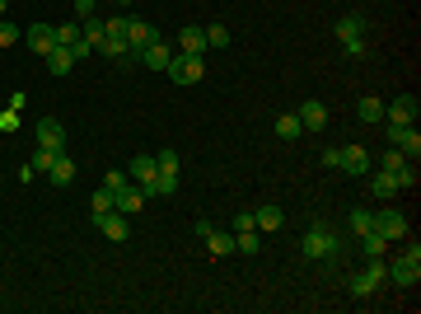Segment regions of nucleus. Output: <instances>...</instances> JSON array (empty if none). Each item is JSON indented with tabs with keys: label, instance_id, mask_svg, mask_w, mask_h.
<instances>
[{
	"label": "nucleus",
	"instance_id": "42",
	"mask_svg": "<svg viewBox=\"0 0 421 314\" xmlns=\"http://www.w3.org/2000/svg\"><path fill=\"white\" fill-rule=\"evenodd\" d=\"M70 52H75V61H85V56H89V52H94V43H89V38H85V33H80V38H75V43H70Z\"/></svg>",
	"mask_w": 421,
	"mask_h": 314
},
{
	"label": "nucleus",
	"instance_id": "37",
	"mask_svg": "<svg viewBox=\"0 0 421 314\" xmlns=\"http://www.w3.org/2000/svg\"><path fill=\"white\" fill-rule=\"evenodd\" d=\"M234 248L239 253H257V230H234Z\"/></svg>",
	"mask_w": 421,
	"mask_h": 314
},
{
	"label": "nucleus",
	"instance_id": "31",
	"mask_svg": "<svg viewBox=\"0 0 421 314\" xmlns=\"http://www.w3.org/2000/svg\"><path fill=\"white\" fill-rule=\"evenodd\" d=\"M112 197H117V192H112V188H99V192H94V197H89V211H94V216L112 211Z\"/></svg>",
	"mask_w": 421,
	"mask_h": 314
},
{
	"label": "nucleus",
	"instance_id": "41",
	"mask_svg": "<svg viewBox=\"0 0 421 314\" xmlns=\"http://www.w3.org/2000/svg\"><path fill=\"white\" fill-rule=\"evenodd\" d=\"M122 183H132V179H127V169H108V179H103V188H112V192H117Z\"/></svg>",
	"mask_w": 421,
	"mask_h": 314
},
{
	"label": "nucleus",
	"instance_id": "15",
	"mask_svg": "<svg viewBox=\"0 0 421 314\" xmlns=\"http://www.w3.org/2000/svg\"><path fill=\"white\" fill-rule=\"evenodd\" d=\"M299 122H304V132H323L328 127V108L319 99H304L299 103Z\"/></svg>",
	"mask_w": 421,
	"mask_h": 314
},
{
	"label": "nucleus",
	"instance_id": "22",
	"mask_svg": "<svg viewBox=\"0 0 421 314\" xmlns=\"http://www.w3.org/2000/svg\"><path fill=\"white\" fill-rule=\"evenodd\" d=\"M47 179H52L56 188H66V183H75V159H66V155H56V164L47 169Z\"/></svg>",
	"mask_w": 421,
	"mask_h": 314
},
{
	"label": "nucleus",
	"instance_id": "14",
	"mask_svg": "<svg viewBox=\"0 0 421 314\" xmlns=\"http://www.w3.org/2000/svg\"><path fill=\"white\" fill-rule=\"evenodd\" d=\"M23 43L33 47V56H47L56 47V28H52V23H33V28L23 33Z\"/></svg>",
	"mask_w": 421,
	"mask_h": 314
},
{
	"label": "nucleus",
	"instance_id": "10",
	"mask_svg": "<svg viewBox=\"0 0 421 314\" xmlns=\"http://www.w3.org/2000/svg\"><path fill=\"white\" fill-rule=\"evenodd\" d=\"M150 43H159V28L145 19H132V28H127V47H132V56H141Z\"/></svg>",
	"mask_w": 421,
	"mask_h": 314
},
{
	"label": "nucleus",
	"instance_id": "30",
	"mask_svg": "<svg viewBox=\"0 0 421 314\" xmlns=\"http://www.w3.org/2000/svg\"><path fill=\"white\" fill-rule=\"evenodd\" d=\"M375 197H384V202H388V197H398V183H393V174H384V169L375 174Z\"/></svg>",
	"mask_w": 421,
	"mask_h": 314
},
{
	"label": "nucleus",
	"instance_id": "21",
	"mask_svg": "<svg viewBox=\"0 0 421 314\" xmlns=\"http://www.w3.org/2000/svg\"><path fill=\"white\" fill-rule=\"evenodd\" d=\"M94 52H103L108 61H136L132 47H127V38H99V47H94Z\"/></svg>",
	"mask_w": 421,
	"mask_h": 314
},
{
	"label": "nucleus",
	"instance_id": "39",
	"mask_svg": "<svg viewBox=\"0 0 421 314\" xmlns=\"http://www.w3.org/2000/svg\"><path fill=\"white\" fill-rule=\"evenodd\" d=\"M75 38H80V19H75V23H61V28H56V43H61V47H70Z\"/></svg>",
	"mask_w": 421,
	"mask_h": 314
},
{
	"label": "nucleus",
	"instance_id": "7",
	"mask_svg": "<svg viewBox=\"0 0 421 314\" xmlns=\"http://www.w3.org/2000/svg\"><path fill=\"white\" fill-rule=\"evenodd\" d=\"M417 112H421L417 94H398L393 103H384V122H393V127H407V122H417Z\"/></svg>",
	"mask_w": 421,
	"mask_h": 314
},
{
	"label": "nucleus",
	"instance_id": "3",
	"mask_svg": "<svg viewBox=\"0 0 421 314\" xmlns=\"http://www.w3.org/2000/svg\"><path fill=\"white\" fill-rule=\"evenodd\" d=\"M388 281H398V286H417L421 281V244L417 239L407 244V253L398 263H388Z\"/></svg>",
	"mask_w": 421,
	"mask_h": 314
},
{
	"label": "nucleus",
	"instance_id": "13",
	"mask_svg": "<svg viewBox=\"0 0 421 314\" xmlns=\"http://www.w3.org/2000/svg\"><path fill=\"white\" fill-rule=\"evenodd\" d=\"M112 206H117L122 216H136V211L145 206V188H141V183H136V188H132V183H122V188H117V197H112Z\"/></svg>",
	"mask_w": 421,
	"mask_h": 314
},
{
	"label": "nucleus",
	"instance_id": "24",
	"mask_svg": "<svg viewBox=\"0 0 421 314\" xmlns=\"http://www.w3.org/2000/svg\"><path fill=\"white\" fill-rule=\"evenodd\" d=\"M356 117H361V122H384V103H379L375 94H366V99L356 103Z\"/></svg>",
	"mask_w": 421,
	"mask_h": 314
},
{
	"label": "nucleus",
	"instance_id": "4",
	"mask_svg": "<svg viewBox=\"0 0 421 314\" xmlns=\"http://www.w3.org/2000/svg\"><path fill=\"white\" fill-rule=\"evenodd\" d=\"M384 281H388V263L370 258V268L351 277V295H356V300H370V295H375L379 286H384Z\"/></svg>",
	"mask_w": 421,
	"mask_h": 314
},
{
	"label": "nucleus",
	"instance_id": "23",
	"mask_svg": "<svg viewBox=\"0 0 421 314\" xmlns=\"http://www.w3.org/2000/svg\"><path fill=\"white\" fill-rule=\"evenodd\" d=\"M150 192H155V197H174V192H178V174H169V169H159V174H155V183L145 188V197H150Z\"/></svg>",
	"mask_w": 421,
	"mask_h": 314
},
{
	"label": "nucleus",
	"instance_id": "29",
	"mask_svg": "<svg viewBox=\"0 0 421 314\" xmlns=\"http://www.w3.org/2000/svg\"><path fill=\"white\" fill-rule=\"evenodd\" d=\"M127 28H132V19H127V14H112V19H103V38H127Z\"/></svg>",
	"mask_w": 421,
	"mask_h": 314
},
{
	"label": "nucleus",
	"instance_id": "18",
	"mask_svg": "<svg viewBox=\"0 0 421 314\" xmlns=\"http://www.w3.org/2000/svg\"><path fill=\"white\" fill-rule=\"evenodd\" d=\"M141 61H145L150 70H169V61H174V47H169L164 38H159V43H150V47L141 52Z\"/></svg>",
	"mask_w": 421,
	"mask_h": 314
},
{
	"label": "nucleus",
	"instance_id": "1",
	"mask_svg": "<svg viewBox=\"0 0 421 314\" xmlns=\"http://www.w3.org/2000/svg\"><path fill=\"white\" fill-rule=\"evenodd\" d=\"M342 239L328 230V221H314L309 230H304V239H299V258L304 263H342Z\"/></svg>",
	"mask_w": 421,
	"mask_h": 314
},
{
	"label": "nucleus",
	"instance_id": "26",
	"mask_svg": "<svg viewBox=\"0 0 421 314\" xmlns=\"http://www.w3.org/2000/svg\"><path fill=\"white\" fill-rule=\"evenodd\" d=\"M361 248H366V258H384V253H388V239L379 235V230H366V235H361Z\"/></svg>",
	"mask_w": 421,
	"mask_h": 314
},
{
	"label": "nucleus",
	"instance_id": "17",
	"mask_svg": "<svg viewBox=\"0 0 421 314\" xmlns=\"http://www.w3.org/2000/svg\"><path fill=\"white\" fill-rule=\"evenodd\" d=\"M43 61H47V70H52V75H70V70H75V52H70V47H61V43H56Z\"/></svg>",
	"mask_w": 421,
	"mask_h": 314
},
{
	"label": "nucleus",
	"instance_id": "19",
	"mask_svg": "<svg viewBox=\"0 0 421 314\" xmlns=\"http://www.w3.org/2000/svg\"><path fill=\"white\" fill-rule=\"evenodd\" d=\"M178 52H188V56H201L206 52V28H183V33H178Z\"/></svg>",
	"mask_w": 421,
	"mask_h": 314
},
{
	"label": "nucleus",
	"instance_id": "11",
	"mask_svg": "<svg viewBox=\"0 0 421 314\" xmlns=\"http://www.w3.org/2000/svg\"><path fill=\"white\" fill-rule=\"evenodd\" d=\"M38 146L66 150V127H61V117H43V122H38Z\"/></svg>",
	"mask_w": 421,
	"mask_h": 314
},
{
	"label": "nucleus",
	"instance_id": "48",
	"mask_svg": "<svg viewBox=\"0 0 421 314\" xmlns=\"http://www.w3.org/2000/svg\"><path fill=\"white\" fill-rule=\"evenodd\" d=\"M117 5H132V0H117Z\"/></svg>",
	"mask_w": 421,
	"mask_h": 314
},
{
	"label": "nucleus",
	"instance_id": "27",
	"mask_svg": "<svg viewBox=\"0 0 421 314\" xmlns=\"http://www.w3.org/2000/svg\"><path fill=\"white\" fill-rule=\"evenodd\" d=\"M206 244H210V253H215V258H230V253H234V235H225V230H210Z\"/></svg>",
	"mask_w": 421,
	"mask_h": 314
},
{
	"label": "nucleus",
	"instance_id": "49",
	"mask_svg": "<svg viewBox=\"0 0 421 314\" xmlns=\"http://www.w3.org/2000/svg\"><path fill=\"white\" fill-rule=\"evenodd\" d=\"M0 10H5V0H0Z\"/></svg>",
	"mask_w": 421,
	"mask_h": 314
},
{
	"label": "nucleus",
	"instance_id": "8",
	"mask_svg": "<svg viewBox=\"0 0 421 314\" xmlns=\"http://www.w3.org/2000/svg\"><path fill=\"white\" fill-rule=\"evenodd\" d=\"M342 174H356V179H366V174H375V155H370L366 146H342Z\"/></svg>",
	"mask_w": 421,
	"mask_h": 314
},
{
	"label": "nucleus",
	"instance_id": "34",
	"mask_svg": "<svg viewBox=\"0 0 421 314\" xmlns=\"http://www.w3.org/2000/svg\"><path fill=\"white\" fill-rule=\"evenodd\" d=\"M80 33H85L89 43L99 47V38H103V19H99V14H89V19H80Z\"/></svg>",
	"mask_w": 421,
	"mask_h": 314
},
{
	"label": "nucleus",
	"instance_id": "38",
	"mask_svg": "<svg viewBox=\"0 0 421 314\" xmlns=\"http://www.w3.org/2000/svg\"><path fill=\"white\" fill-rule=\"evenodd\" d=\"M14 43H23V33L14 28L10 19H0V47H14Z\"/></svg>",
	"mask_w": 421,
	"mask_h": 314
},
{
	"label": "nucleus",
	"instance_id": "35",
	"mask_svg": "<svg viewBox=\"0 0 421 314\" xmlns=\"http://www.w3.org/2000/svg\"><path fill=\"white\" fill-rule=\"evenodd\" d=\"M206 47H220L225 52V47H230V28H225V23H210L206 28Z\"/></svg>",
	"mask_w": 421,
	"mask_h": 314
},
{
	"label": "nucleus",
	"instance_id": "36",
	"mask_svg": "<svg viewBox=\"0 0 421 314\" xmlns=\"http://www.w3.org/2000/svg\"><path fill=\"white\" fill-rule=\"evenodd\" d=\"M403 164H407V155H403L398 146H393V150H384V159H379V169H384V174H398Z\"/></svg>",
	"mask_w": 421,
	"mask_h": 314
},
{
	"label": "nucleus",
	"instance_id": "45",
	"mask_svg": "<svg viewBox=\"0 0 421 314\" xmlns=\"http://www.w3.org/2000/svg\"><path fill=\"white\" fill-rule=\"evenodd\" d=\"M323 164L337 169V164H342V150H337V146H333V150H323Z\"/></svg>",
	"mask_w": 421,
	"mask_h": 314
},
{
	"label": "nucleus",
	"instance_id": "20",
	"mask_svg": "<svg viewBox=\"0 0 421 314\" xmlns=\"http://www.w3.org/2000/svg\"><path fill=\"white\" fill-rule=\"evenodd\" d=\"M253 225H262V230H281V225H286V211H281L277 202H262L253 211Z\"/></svg>",
	"mask_w": 421,
	"mask_h": 314
},
{
	"label": "nucleus",
	"instance_id": "2",
	"mask_svg": "<svg viewBox=\"0 0 421 314\" xmlns=\"http://www.w3.org/2000/svg\"><path fill=\"white\" fill-rule=\"evenodd\" d=\"M366 28L370 23L361 14H342L337 19V43L346 47V56H366Z\"/></svg>",
	"mask_w": 421,
	"mask_h": 314
},
{
	"label": "nucleus",
	"instance_id": "25",
	"mask_svg": "<svg viewBox=\"0 0 421 314\" xmlns=\"http://www.w3.org/2000/svg\"><path fill=\"white\" fill-rule=\"evenodd\" d=\"M299 132H304V122H299V112H281V117H277V136H281V141H295Z\"/></svg>",
	"mask_w": 421,
	"mask_h": 314
},
{
	"label": "nucleus",
	"instance_id": "44",
	"mask_svg": "<svg viewBox=\"0 0 421 314\" xmlns=\"http://www.w3.org/2000/svg\"><path fill=\"white\" fill-rule=\"evenodd\" d=\"M230 225H234V230H257V225H253V211H239Z\"/></svg>",
	"mask_w": 421,
	"mask_h": 314
},
{
	"label": "nucleus",
	"instance_id": "46",
	"mask_svg": "<svg viewBox=\"0 0 421 314\" xmlns=\"http://www.w3.org/2000/svg\"><path fill=\"white\" fill-rule=\"evenodd\" d=\"M94 14V0H75V19H89Z\"/></svg>",
	"mask_w": 421,
	"mask_h": 314
},
{
	"label": "nucleus",
	"instance_id": "28",
	"mask_svg": "<svg viewBox=\"0 0 421 314\" xmlns=\"http://www.w3.org/2000/svg\"><path fill=\"white\" fill-rule=\"evenodd\" d=\"M346 225H351V235H366V230H375V211H366V206H356V211L346 216Z\"/></svg>",
	"mask_w": 421,
	"mask_h": 314
},
{
	"label": "nucleus",
	"instance_id": "40",
	"mask_svg": "<svg viewBox=\"0 0 421 314\" xmlns=\"http://www.w3.org/2000/svg\"><path fill=\"white\" fill-rule=\"evenodd\" d=\"M155 164L169 169V174H178V150H155Z\"/></svg>",
	"mask_w": 421,
	"mask_h": 314
},
{
	"label": "nucleus",
	"instance_id": "9",
	"mask_svg": "<svg viewBox=\"0 0 421 314\" xmlns=\"http://www.w3.org/2000/svg\"><path fill=\"white\" fill-rule=\"evenodd\" d=\"M94 225L103 230V239H112V244H122L127 235H132V225H127V216L112 206V211H103V216H94Z\"/></svg>",
	"mask_w": 421,
	"mask_h": 314
},
{
	"label": "nucleus",
	"instance_id": "43",
	"mask_svg": "<svg viewBox=\"0 0 421 314\" xmlns=\"http://www.w3.org/2000/svg\"><path fill=\"white\" fill-rule=\"evenodd\" d=\"M0 132H5V136H10V132H19V112H0Z\"/></svg>",
	"mask_w": 421,
	"mask_h": 314
},
{
	"label": "nucleus",
	"instance_id": "47",
	"mask_svg": "<svg viewBox=\"0 0 421 314\" xmlns=\"http://www.w3.org/2000/svg\"><path fill=\"white\" fill-rule=\"evenodd\" d=\"M23 103H28V94H23V90H14V94H10V108H14V112H23Z\"/></svg>",
	"mask_w": 421,
	"mask_h": 314
},
{
	"label": "nucleus",
	"instance_id": "32",
	"mask_svg": "<svg viewBox=\"0 0 421 314\" xmlns=\"http://www.w3.org/2000/svg\"><path fill=\"white\" fill-rule=\"evenodd\" d=\"M393 183H398V192H412V188H417V164L407 159V164H403L398 174H393Z\"/></svg>",
	"mask_w": 421,
	"mask_h": 314
},
{
	"label": "nucleus",
	"instance_id": "5",
	"mask_svg": "<svg viewBox=\"0 0 421 314\" xmlns=\"http://www.w3.org/2000/svg\"><path fill=\"white\" fill-rule=\"evenodd\" d=\"M201 75H206V61H201V56L174 52V61H169V80H174V85H197Z\"/></svg>",
	"mask_w": 421,
	"mask_h": 314
},
{
	"label": "nucleus",
	"instance_id": "6",
	"mask_svg": "<svg viewBox=\"0 0 421 314\" xmlns=\"http://www.w3.org/2000/svg\"><path fill=\"white\" fill-rule=\"evenodd\" d=\"M384 136H388V146H398L403 155L417 164V155H421V132H417V122H407V127H393V122H384Z\"/></svg>",
	"mask_w": 421,
	"mask_h": 314
},
{
	"label": "nucleus",
	"instance_id": "12",
	"mask_svg": "<svg viewBox=\"0 0 421 314\" xmlns=\"http://www.w3.org/2000/svg\"><path fill=\"white\" fill-rule=\"evenodd\" d=\"M375 230H379L384 239H403V235H407V216L388 206V211H379V216H375Z\"/></svg>",
	"mask_w": 421,
	"mask_h": 314
},
{
	"label": "nucleus",
	"instance_id": "16",
	"mask_svg": "<svg viewBox=\"0 0 421 314\" xmlns=\"http://www.w3.org/2000/svg\"><path fill=\"white\" fill-rule=\"evenodd\" d=\"M155 174H159L155 155H136L132 164H127V179H136V183H141V188H150V183H155Z\"/></svg>",
	"mask_w": 421,
	"mask_h": 314
},
{
	"label": "nucleus",
	"instance_id": "33",
	"mask_svg": "<svg viewBox=\"0 0 421 314\" xmlns=\"http://www.w3.org/2000/svg\"><path fill=\"white\" fill-rule=\"evenodd\" d=\"M56 155H66V150H47V146H38V155H33V174H47V169L56 164Z\"/></svg>",
	"mask_w": 421,
	"mask_h": 314
}]
</instances>
